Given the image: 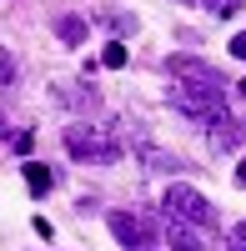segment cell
<instances>
[{"mask_svg": "<svg viewBox=\"0 0 246 251\" xmlns=\"http://www.w3.org/2000/svg\"><path fill=\"white\" fill-rule=\"evenodd\" d=\"M171 106L201 126L221 121L226 116V80H221V71L211 60H196V55H171Z\"/></svg>", "mask_w": 246, "mask_h": 251, "instance_id": "1", "label": "cell"}, {"mask_svg": "<svg viewBox=\"0 0 246 251\" xmlns=\"http://www.w3.org/2000/svg\"><path fill=\"white\" fill-rule=\"evenodd\" d=\"M55 30H60V40H71V46H80V40H86V25H80L75 15H60V20H55Z\"/></svg>", "mask_w": 246, "mask_h": 251, "instance_id": "9", "label": "cell"}, {"mask_svg": "<svg viewBox=\"0 0 246 251\" xmlns=\"http://www.w3.org/2000/svg\"><path fill=\"white\" fill-rule=\"evenodd\" d=\"M0 136H10V126H5V116H0Z\"/></svg>", "mask_w": 246, "mask_h": 251, "instance_id": "16", "label": "cell"}, {"mask_svg": "<svg viewBox=\"0 0 246 251\" xmlns=\"http://www.w3.org/2000/svg\"><path fill=\"white\" fill-rule=\"evenodd\" d=\"M15 86V60H10V50L0 46V91H10Z\"/></svg>", "mask_w": 246, "mask_h": 251, "instance_id": "10", "label": "cell"}, {"mask_svg": "<svg viewBox=\"0 0 246 251\" xmlns=\"http://www.w3.org/2000/svg\"><path fill=\"white\" fill-rule=\"evenodd\" d=\"M141 161H146L151 171H166V176L186 171V161H181V156H166V151H156V146H141Z\"/></svg>", "mask_w": 246, "mask_h": 251, "instance_id": "6", "label": "cell"}, {"mask_svg": "<svg viewBox=\"0 0 246 251\" xmlns=\"http://www.w3.org/2000/svg\"><path fill=\"white\" fill-rule=\"evenodd\" d=\"M231 251H246V246H231Z\"/></svg>", "mask_w": 246, "mask_h": 251, "instance_id": "18", "label": "cell"}, {"mask_svg": "<svg viewBox=\"0 0 246 251\" xmlns=\"http://www.w3.org/2000/svg\"><path fill=\"white\" fill-rule=\"evenodd\" d=\"M100 66L121 71V66H126V46H106V55H100Z\"/></svg>", "mask_w": 246, "mask_h": 251, "instance_id": "11", "label": "cell"}, {"mask_svg": "<svg viewBox=\"0 0 246 251\" xmlns=\"http://www.w3.org/2000/svg\"><path fill=\"white\" fill-rule=\"evenodd\" d=\"M231 246H246V221H236V226H231Z\"/></svg>", "mask_w": 246, "mask_h": 251, "instance_id": "13", "label": "cell"}, {"mask_svg": "<svg viewBox=\"0 0 246 251\" xmlns=\"http://www.w3.org/2000/svg\"><path fill=\"white\" fill-rule=\"evenodd\" d=\"M181 5H196V10H211V15H236L246 0H181Z\"/></svg>", "mask_w": 246, "mask_h": 251, "instance_id": "8", "label": "cell"}, {"mask_svg": "<svg viewBox=\"0 0 246 251\" xmlns=\"http://www.w3.org/2000/svg\"><path fill=\"white\" fill-rule=\"evenodd\" d=\"M236 141H246V121H236Z\"/></svg>", "mask_w": 246, "mask_h": 251, "instance_id": "15", "label": "cell"}, {"mask_svg": "<svg viewBox=\"0 0 246 251\" xmlns=\"http://www.w3.org/2000/svg\"><path fill=\"white\" fill-rule=\"evenodd\" d=\"M236 96H246V80H236Z\"/></svg>", "mask_w": 246, "mask_h": 251, "instance_id": "17", "label": "cell"}, {"mask_svg": "<svg viewBox=\"0 0 246 251\" xmlns=\"http://www.w3.org/2000/svg\"><path fill=\"white\" fill-rule=\"evenodd\" d=\"M166 241H171V251H206L201 236H196V226H181L171 216H166Z\"/></svg>", "mask_w": 246, "mask_h": 251, "instance_id": "5", "label": "cell"}, {"mask_svg": "<svg viewBox=\"0 0 246 251\" xmlns=\"http://www.w3.org/2000/svg\"><path fill=\"white\" fill-rule=\"evenodd\" d=\"M236 186H246V161H241V166H236Z\"/></svg>", "mask_w": 246, "mask_h": 251, "instance_id": "14", "label": "cell"}, {"mask_svg": "<svg viewBox=\"0 0 246 251\" xmlns=\"http://www.w3.org/2000/svg\"><path fill=\"white\" fill-rule=\"evenodd\" d=\"M106 226H111V236L126 246V251H146V246H151V221L136 216V211H111Z\"/></svg>", "mask_w": 246, "mask_h": 251, "instance_id": "4", "label": "cell"}, {"mask_svg": "<svg viewBox=\"0 0 246 251\" xmlns=\"http://www.w3.org/2000/svg\"><path fill=\"white\" fill-rule=\"evenodd\" d=\"M66 151L86 166H116L121 161V141L106 126H66Z\"/></svg>", "mask_w": 246, "mask_h": 251, "instance_id": "2", "label": "cell"}, {"mask_svg": "<svg viewBox=\"0 0 246 251\" xmlns=\"http://www.w3.org/2000/svg\"><path fill=\"white\" fill-rule=\"evenodd\" d=\"M25 186H30L35 196H46L50 186H55V171H50V166H40V161H25Z\"/></svg>", "mask_w": 246, "mask_h": 251, "instance_id": "7", "label": "cell"}, {"mask_svg": "<svg viewBox=\"0 0 246 251\" xmlns=\"http://www.w3.org/2000/svg\"><path fill=\"white\" fill-rule=\"evenodd\" d=\"M161 211H166L171 221H181V226H196V231H201V226H216V206L201 196L196 186H181V181L166 186V196H161Z\"/></svg>", "mask_w": 246, "mask_h": 251, "instance_id": "3", "label": "cell"}, {"mask_svg": "<svg viewBox=\"0 0 246 251\" xmlns=\"http://www.w3.org/2000/svg\"><path fill=\"white\" fill-rule=\"evenodd\" d=\"M231 55H236V60H246V30H241V35H231Z\"/></svg>", "mask_w": 246, "mask_h": 251, "instance_id": "12", "label": "cell"}]
</instances>
